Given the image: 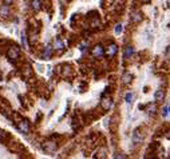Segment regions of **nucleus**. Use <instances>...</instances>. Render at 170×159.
I'll return each mask as SVG.
<instances>
[{
    "mask_svg": "<svg viewBox=\"0 0 170 159\" xmlns=\"http://www.w3.org/2000/svg\"><path fill=\"white\" fill-rule=\"evenodd\" d=\"M154 99L157 100V102H162V100L165 99V91H163L162 88L157 90V91H155V94H154Z\"/></svg>",
    "mask_w": 170,
    "mask_h": 159,
    "instance_id": "nucleus-9",
    "label": "nucleus"
},
{
    "mask_svg": "<svg viewBox=\"0 0 170 159\" xmlns=\"http://www.w3.org/2000/svg\"><path fill=\"white\" fill-rule=\"evenodd\" d=\"M80 51L85 52V51H86V44H80Z\"/></svg>",
    "mask_w": 170,
    "mask_h": 159,
    "instance_id": "nucleus-23",
    "label": "nucleus"
},
{
    "mask_svg": "<svg viewBox=\"0 0 170 159\" xmlns=\"http://www.w3.org/2000/svg\"><path fill=\"white\" fill-rule=\"evenodd\" d=\"M117 54H118V46L117 44H110L107 48H106V55H107V56L113 57Z\"/></svg>",
    "mask_w": 170,
    "mask_h": 159,
    "instance_id": "nucleus-4",
    "label": "nucleus"
},
{
    "mask_svg": "<svg viewBox=\"0 0 170 159\" xmlns=\"http://www.w3.org/2000/svg\"><path fill=\"white\" fill-rule=\"evenodd\" d=\"M52 47H54V50H56V51H63V48H64V44H63V42H62L60 39H56Z\"/></svg>",
    "mask_w": 170,
    "mask_h": 159,
    "instance_id": "nucleus-12",
    "label": "nucleus"
},
{
    "mask_svg": "<svg viewBox=\"0 0 170 159\" xmlns=\"http://www.w3.org/2000/svg\"><path fill=\"white\" fill-rule=\"evenodd\" d=\"M166 138H168V139H170V132H168V134H166Z\"/></svg>",
    "mask_w": 170,
    "mask_h": 159,
    "instance_id": "nucleus-25",
    "label": "nucleus"
},
{
    "mask_svg": "<svg viewBox=\"0 0 170 159\" xmlns=\"http://www.w3.org/2000/svg\"><path fill=\"white\" fill-rule=\"evenodd\" d=\"M22 44H23V47L24 48H27V39H25V34L24 32L22 34Z\"/></svg>",
    "mask_w": 170,
    "mask_h": 159,
    "instance_id": "nucleus-19",
    "label": "nucleus"
},
{
    "mask_svg": "<svg viewBox=\"0 0 170 159\" xmlns=\"http://www.w3.org/2000/svg\"><path fill=\"white\" fill-rule=\"evenodd\" d=\"M0 16L1 18H10L11 16V8L8 4L0 5Z\"/></svg>",
    "mask_w": 170,
    "mask_h": 159,
    "instance_id": "nucleus-2",
    "label": "nucleus"
},
{
    "mask_svg": "<svg viewBox=\"0 0 170 159\" xmlns=\"http://www.w3.org/2000/svg\"><path fill=\"white\" fill-rule=\"evenodd\" d=\"M31 7H32L34 11L42 10V0H32V1H31Z\"/></svg>",
    "mask_w": 170,
    "mask_h": 159,
    "instance_id": "nucleus-11",
    "label": "nucleus"
},
{
    "mask_svg": "<svg viewBox=\"0 0 170 159\" xmlns=\"http://www.w3.org/2000/svg\"><path fill=\"white\" fill-rule=\"evenodd\" d=\"M133 22L134 23H139L141 20H142V15L141 13H138V12H135V13H133Z\"/></svg>",
    "mask_w": 170,
    "mask_h": 159,
    "instance_id": "nucleus-16",
    "label": "nucleus"
},
{
    "mask_svg": "<svg viewBox=\"0 0 170 159\" xmlns=\"http://www.w3.org/2000/svg\"><path fill=\"white\" fill-rule=\"evenodd\" d=\"M103 54H105V50H103V47L102 46H95V47L91 50V55H93L94 57H100V56H103Z\"/></svg>",
    "mask_w": 170,
    "mask_h": 159,
    "instance_id": "nucleus-3",
    "label": "nucleus"
},
{
    "mask_svg": "<svg viewBox=\"0 0 170 159\" xmlns=\"http://www.w3.org/2000/svg\"><path fill=\"white\" fill-rule=\"evenodd\" d=\"M113 99H111L110 96H106V98H103V100H102V107H103V110H106V111H109V110L113 107Z\"/></svg>",
    "mask_w": 170,
    "mask_h": 159,
    "instance_id": "nucleus-5",
    "label": "nucleus"
},
{
    "mask_svg": "<svg viewBox=\"0 0 170 159\" xmlns=\"http://www.w3.org/2000/svg\"><path fill=\"white\" fill-rule=\"evenodd\" d=\"M133 98H134V94H133V92H127V94L125 95V102L127 103V105H131Z\"/></svg>",
    "mask_w": 170,
    "mask_h": 159,
    "instance_id": "nucleus-14",
    "label": "nucleus"
},
{
    "mask_svg": "<svg viewBox=\"0 0 170 159\" xmlns=\"http://www.w3.org/2000/svg\"><path fill=\"white\" fill-rule=\"evenodd\" d=\"M3 1H4V4H8V5H10V4H12L15 0H3Z\"/></svg>",
    "mask_w": 170,
    "mask_h": 159,
    "instance_id": "nucleus-22",
    "label": "nucleus"
},
{
    "mask_svg": "<svg viewBox=\"0 0 170 159\" xmlns=\"http://www.w3.org/2000/svg\"><path fill=\"white\" fill-rule=\"evenodd\" d=\"M133 142H134L135 144H139L143 142V135L141 134L139 130H135L134 134H133Z\"/></svg>",
    "mask_w": 170,
    "mask_h": 159,
    "instance_id": "nucleus-7",
    "label": "nucleus"
},
{
    "mask_svg": "<svg viewBox=\"0 0 170 159\" xmlns=\"http://www.w3.org/2000/svg\"><path fill=\"white\" fill-rule=\"evenodd\" d=\"M52 51H54L52 46H46L44 52H43V57H44V59H48V57L51 56V54H52Z\"/></svg>",
    "mask_w": 170,
    "mask_h": 159,
    "instance_id": "nucleus-10",
    "label": "nucleus"
},
{
    "mask_svg": "<svg viewBox=\"0 0 170 159\" xmlns=\"http://www.w3.org/2000/svg\"><path fill=\"white\" fill-rule=\"evenodd\" d=\"M168 112H169V106L163 107V110H162V116H168Z\"/></svg>",
    "mask_w": 170,
    "mask_h": 159,
    "instance_id": "nucleus-20",
    "label": "nucleus"
},
{
    "mask_svg": "<svg viewBox=\"0 0 170 159\" xmlns=\"http://www.w3.org/2000/svg\"><path fill=\"white\" fill-rule=\"evenodd\" d=\"M43 149H44V151H47V152H55L56 143L55 142H46V143L43 144Z\"/></svg>",
    "mask_w": 170,
    "mask_h": 159,
    "instance_id": "nucleus-6",
    "label": "nucleus"
},
{
    "mask_svg": "<svg viewBox=\"0 0 170 159\" xmlns=\"http://www.w3.org/2000/svg\"><path fill=\"white\" fill-rule=\"evenodd\" d=\"M105 157H106V151H105V150H100L99 154L97 155V158H105Z\"/></svg>",
    "mask_w": 170,
    "mask_h": 159,
    "instance_id": "nucleus-21",
    "label": "nucleus"
},
{
    "mask_svg": "<svg viewBox=\"0 0 170 159\" xmlns=\"http://www.w3.org/2000/svg\"><path fill=\"white\" fill-rule=\"evenodd\" d=\"M133 80V75L130 74V72H126V74H123L122 76V82L125 83V84H130Z\"/></svg>",
    "mask_w": 170,
    "mask_h": 159,
    "instance_id": "nucleus-13",
    "label": "nucleus"
},
{
    "mask_svg": "<svg viewBox=\"0 0 170 159\" xmlns=\"http://www.w3.org/2000/svg\"><path fill=\"white\" fill-rule=\"evenodd\" d=\"M18 128L23 132V134H28V132H30V124H28V122L23 120V122H20L18 124Z\"/></svg>",
    "mask_w": 170,
    "mask_h": 159,
    "instance_id": "nucleus-8",
    "label": "nucleus"
},
{
    "mask_svg": "<svg viewBox=\"0 0 170 159\" xmlns=\"http://www.w3.org/2000/svg\"><path fill=\"white\" fill-rule=\"evenodd\" d=\"M143 1H145V3H150L151 0H143Z\"/></svg>",
    "mask_w": 170,
    "mask_h": 159,
    "instance_id": "nucleus-26",
    "label": "nucleus"
},
{
    "mask_svg": "<svg viewBox=\"0 0 170 159\" xmlns=\"http://www.w3.org/2000/svg\"><path fill=\"white\" fill-rule=\"evenodd\" d=\"M133 52H134V50H133V47H130V46H129V47L126 48V51H125V54H123V56H125L126 59H129V57H131Z\"/></svg>",
    "mask_w": 170,
    "mask_h": 159,
    "instance_id": "nucleus-15",
    "label": "nucleus"
},
{
    "mask_svg": "<svg viewBox=\"0 0 170 159\" xmlns=\"http://www.w3.org/2000/svg\"><path fill=\"white\" fill-rule=\"evenodd\" d=\"M19 55H20V50L18 47H11L10 50H8V52H7V56L10 57L11 60H15V59H18L19 57Z\"/></svg>",
    "mask_w": 170,
    "mask_h": 159,
    "instance_id": "nucleus-1",
    "label": "nucleus"
},
{
    "mask_svg": "<svg viewBox=\"0 0 170 159\" xmlns=\"http://www.w3.org/2000/svg\"><path fill=\"white\" fill-rule=\"evenodd\" d=\"M155 108H157L155 105H154V103H151V105H149V107H148V112H149V114H154Z\"/></svg>",
    "mask_w": 170,
    "mask_h": 159,
    "instance_id": "nucleus-17",
    "label": "nucleus"
},
{
    "mask_svg": "<svg viewBox=\"0 0 170 159\" xmlns=\"http://www.w3.org/2000/svg\"><path fill=\"white\" fill-rule=\"evenodd\" d=\"M122 24H117L115 25V30H114V32H115V35H119L121 32H122Z\"/></svg>",
    "mask_w": 170,
    "mask_h": 159,
    "instance_id": "nucleus-18",
    "label": "nucleus"
},
{
    "mask_svg": "<svg viewBox=\"0 0 170 159\" xmlns=\"http://www.w3.org/2000/svg\"><path fill=\"white\" fill-rule=\"evenodd\" d=\"M114 158H125V157L122 154H117V155H114Z\"/></svg>",
    "mask_w": 170,
    "mask_h": 159,
    "instance_id": "nucleus-24",
    "label": "nucleus"
}]
</instances>
